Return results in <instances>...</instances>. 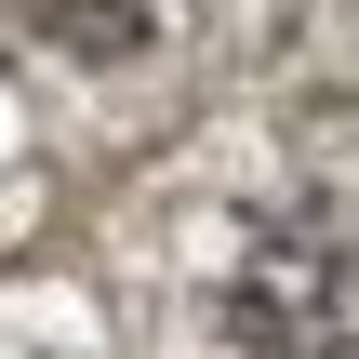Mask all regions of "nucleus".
<instances>
[{"label":"nucleus","mask_w":359,"mask_h":359,"mask_svg":"<svg viewBox=\"0 0 359 359\" xmlns=\"http://www.w3.org/2000/svg\"><path fill=\"white\" fill-rule=\"evenodd\" d=\"M200 13H213V0H13V27L53 40V53H80V67H133V53L187 40Z\"/></svg>","instance_id":"obj_2"},{"label":"nucleus","mask_w":359,"mask_h":359,"mask_svg":"<svg viewBox=\"0 0 359 359\" xmlns=\"http://www.w3.org/2000/svg\"><path fill=\"white\" fill-rule=\"evenodd\" d=\"M253 359H359V240H280L240 280Z\"/></svg>","instance_id":"obj_1"}]
</instances>
